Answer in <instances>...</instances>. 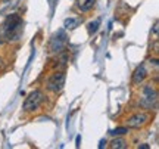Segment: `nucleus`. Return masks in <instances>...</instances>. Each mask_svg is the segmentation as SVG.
Here are the masks:
<instances>
[{
	"label": "nucleus",
	"mask_w": 159,
	"mask_h": 149,
	"mask_svg": "<svg viewBox=\"0 0 159 149\" xmlns=\"http://www.w3.org/2000/svg\"><path fill=\"white\" fill-rule=\"evenodd\" d=\"M65 80H66L65 71L56 69L46 78V89L52 93H59L65 86Z\"/></svg>",
	"instance_id": "obj_4"
},
{
	"label": "nucleus",
	"mask_w": 159,
	"mask_h": 149,
	"mask_svg": "<svg viewBox=\"0 0 159 149\" xmlns=\"http://www.w3.org/2000/svg\"><path fill=\"white\" fill-rule=\"evenodd\" d=\"M78 24H80V19H77V18H66L63 21V27L66 30H74L75 27H78Z\"/></svg>",
	"instance_id": "obj_11"
},
{
	"label": "nucleus",
	"mask_w": 159,
	"mask_h": 149,
	"mask_svg": "<svg viewBox=\"0 0 159 149\" xmlns=\"http://www.w3.org/2000/svg\"><path fill=\"white\" fill-rule=\"evenodd\" d=\"M127 146H128V143H127V140L122 137L114 139V140L111 142V145H109V148H112V149H125Z\"/></svg>",
	"instance_id": "obj_9"
},
{
	"label": "nucleus",
	"mask_w": 159,
	"mask_h": 149,
	"mask_svg": "<svg viewBox=\"0 0 159 149\" xmlns=\"http://www.w3.org/2000/svg\"><path fill=\"white\" fill-rule=\"evenodd\" d=\"M22 18L18 13H12L6 18V21L3 22V28H2V34L5 37L6 41H15L21 37L22 33Z\"/></svg>",
	"instance_id": "obj_1"
},
{
	"label": "nucleus",
	"mask_w": 159,
	"mask_h": 149,
	"mask_svg": "<svg viewBox=\"0 0 159 149\" xmlns=\"http://www.w3.org/2000/svg\"><path fill=\"white\" fill-rule=\"evenodd\" d=\"M66 44H68V34L65 33L63 28H61L50 37V40H49V50L53 52V53H61L66 47Z\"/></svg>",
	"instance_id": "obj_5"
},
{
	"label": "nucleus",
	"mask_w": 159,
	"mask_h": 149,
	"mask_svg": "<svg viewBox=\"0 0 159 149\" xmlns=\"http://www.w3.org/2000/svg\"><path fill=\"white\" fill-rule=\"evenodd\" d=\"M148 75H149V71H148V68H146V63H140V65L134 69L133 77H131L133 86H140V84H143V81L148 78Z\"/></svg>",
	"instance_id": "obj_7"
},
{
	"label": "nucleus",
	"mask_w": 159,
	"mask_h": 149,
	"mask_svg": "<svg viewBox=\"0 0 159 149\" xmlns=\"http://www.w3.org/2000/svg\"><path fill=\"white\" fill-rule=\"evenodd\" d=\"M150 148V146H149L148 143H143V145H140V146H139V149H149Z\"/></svg>",
	"instance_id": "obj_16"
},
{
	"label": "nucleus",
	"mask_w": 159,
	"mask_h": 149,
	"mask_svg": "<svg viewBox=\"0 0 159 149\" xmlns=\"http://www.w3.org/2000/svg\"><path fill=\"white\" fill-rule=\"evenodd\" d=\"M44 100H46V96H44V93H43V90L35 89V90H33V92L25 98L22 109L25 112H34V111L40 109V106L44 103Z\"/></svg>",
	"instance_id": "obj_3"
},
{
	"label": "nucleus",
	"mask_w": 159,
	"mask_h": 149,
	"mask_svg": "<svg viewBox=\"0 0 159 149\" xmlns=\"http://www.w3.org/2000/svg\"><path fill=\"white\" fill-rule=\"evenodd\" d=\"M149 121H150V114L142 111V112H136L131 117H128L125 120V127H128V128H140V127L146 126Z\"/></svg>",
	"instance_id": "obj_6"
},
{
	"label": "nucleus",
	"mask_w": 159,
	"mask_h": 149,
	"mask_svg": "<svg viewBox=\"0 0 159 149\" xmlns=\"http://www.w3.org/2000/svg\"><path fill=\"white\" fill-rule=\"evenodd\" d=\"M153 33H155V35H158V21H156L153 25Z\"/></svg>",
	"instance_id": "obj_15"
},
{
	"label": "nucleus",
	"mask_w": 159,
	"mask_h": 149,
	"mask_svg": "<svg viewBox=\"0 0 159 149\" xmlns=\"http://www.w3.org/2000/svg\"><path fill=\"white\" fill-rule=\"evenodd\" d=\"M158 103V90L153 84H144L140 93V100L139 105L143 109H152Z\"/></svg>",
	"instance_id": "obj_2"
},
{
	"label": "nucleus",
	"mask_w": 159,
	"mask_h": 149,
	"mask_svg": "<svg viewBox=\"0 0 159 149\" xmlns=\"http://www.w3.org/2000/svg\"><path fill=\"white\" fill-rule=\"evenodd\" d=\"M100 27V19H94V21H91V22L87 24V31H89V34L93 35L97 33V30Z\"/></svg>",
	"instance_id": "obj_10"
},
{
	"label": "nucleus",
	"mask_w": 159,
	"mask_h": 149,
	"mask_svg": "<svg viewBox=\"0 0 159 149\" xmlns=\"http://www.w3.org/2000/svg\"><path fill=\"white\" fill-rule=\"evenodd\" d=\"M106 143H108V142H106L105 139H103V140H100V143H99V148H100V149L105 148V146H106Z\"/></svg>",
	"instance_id": "obj_14"
},
{
	"label": "nucleus",
	"mask_w": 159,
	"mask_h": 149,
	"mask_svg": "<svg viewBox=\"0 0 159 149\" xmlns=\"http://www.w3.org/2000/svg\"><path fill=\"white\" fill-rule=\"evenodd\" d=\"M96 5V0H75V6H77V9L80 12H90L93 7Z\"/></svg>",
	"instance_id": "obj_8"
},
{
	"label": "nucleus",
	"mask_w": 159,
	"mask_h": 149,
	"mask_svg": "<svg viewBox=\"0 0 159 149\" xmlns=\"http://www.w3.org/2000/svg\"><path fill=\"white\" fill-rule=\"evenodd\" d=\"M3 65H5V62H3V59H2V58H0V69L3 68Z\"/></svg>",
	"instance_id": "obj_17"
},
{
	"label": "nucleus",
	"mask_w": 159,
	"mask_h": 149,
	"mask_svg": "<svg viewBox=\"0 0 159 149\" xmlns=\"http://www.w3.org/2000/svg\"><path fill=\"white\" fill-rule=\"evenodd\" d=\"M75 146H77V148L81 146V136H77V139H75Z\"/></svg>",
	"instance_id": "obj_13"
},
{
	"label": "nucleus",
	"mask_w": 159,
	"mask_h": 149,
	"mask_svg": "<svg viewBox=\"0 0 159 149\" xmlns=\"http://www.w3.org/2000/svg\"><path fill=\"white\" fill-rule=\"evenodd\" d=\"M128 133V127H116L115 130H111L109 134L111 136H124Z\"/></svg>",
	"instance_id": "obj_12"
}]
</instances>
